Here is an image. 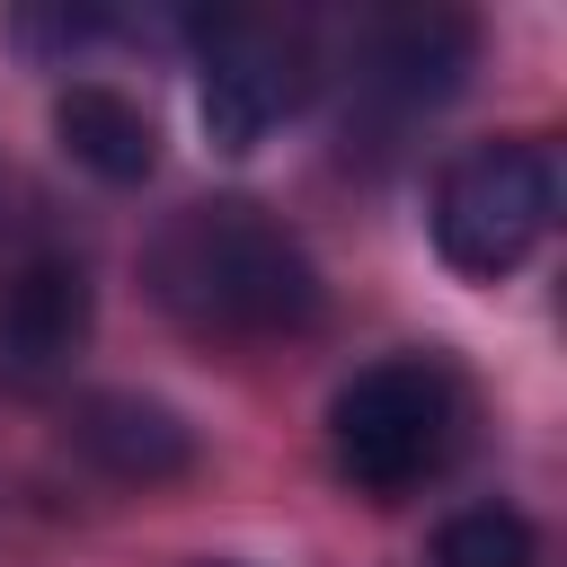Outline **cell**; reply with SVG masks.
<instances>
[{
    "label": "cell",
    "mask_w": 567,
    "mask_h": 567,
    "mask_svg": "<svg viewBox=\"0 0 567 567\" xmlns=\"http://www.w3.org/2000/svg\"><path fill=\"white\" fill-rule=\"evenodd\" d=\"M53 142L97 177V186H142L159 168V124L142 97H124L115 80H71L53 97Z\"/></svg>",
    "instance_id": "ba28073f"
},
{
    "label": "cell",
    "mask_w": 567,
    "mask_h": 567,
    "mask_svg": "<svg viewBox=\"0 0 567 567\" xmlns=\"http://www.w3.org/2000/svg\"><path fill=\"white\" fill-rule=\"evenodd\" d=\"M549 221H558V151L532 133H496V142L452 151L434 177V204H425L434 257L470 284H505L514 266H532Z\"/></svg>",
    "instance_id": "3957f363"
},
{
    "label": "cell",
    "mask_w": 567,
    "mask_h": 567,
    "mask_svg": "<svg viewBox=\"0 0 567 567\" xmlns=\"http://www.w3.org/2000/svg\"><path fill=\"white\" fill-rule=\"evenodd\" d=\"M470 62H478V27L461 9H381V18H363L346 80H354V97H372L390 115H425V106L461 97Z\"/></svg>",
    "instance_id": "5b68a950"
},
{
    "label": "cell",
    "mask_w": 567,
    "mask_h": 567,
    "mask_svg": "<svg viewBox=\"0 0 567 567\" xmlns=\"http://www.w3.org/2000/svg\"><path fill=\"white\" fill-rule=\"evenodd\" d=\"M213 567H239V558H213Z\"/></svg>",
    "instance_id": "30bf717a"
},
{
    "label": "cell",
    "mask_w": 567,
    "mask_h": 567,
    "mask_svg": "<svg viewBox=\"0 0 567 567\" xmlns=\"http://www.w3.org/2000/svg\"><path fill=\"white\" fill-rule=\"evenodd\" d=\"M310 97V35L275 9H221L195 27V115L213 151H257Z\"/></svg>",
    "instance_id": "277c9868"
},
{
    "label": "cell",
    "mask_w": 567,
    "mask_h": 567,
    "mask_svg": "<svg viewBox=\"0 0 567 567\" xmlns=\"http://www.w3.org/2000/svg\"><path fill=\"white\" fill-rule=\"evenodd\" d=\"M434 567H540V532L514 505H461L434 532Z\"/></svg>",
    "instance_id": "9c48e42d"
},
{
    "label": "cell",
    "mask_w": 567,
    "mask_h": 567,
    "mask_svg": "<svg viewBox=\"0 0 567 567\" xmlns=\"http://www.w3.org/2000/svg\"><path fill=\"white\" fill-rule=\"evenodd\" d=\"M97 328V284L80 257H18L0 275V381L53 390Z\"/></svg>",
    "instance_id": "8992f818"
},
{
    "label": "cell",
    "mask_w": 567,
    "mask_h": 567,
    "mask_svg": "<svg viewBox=\"0 0 567 567\" xmlns=\"http://www.w3.org/2000/svg\"><path fill=\"white\" fill-rule=\"evenodd\" d=\"M142 284L177 328L230 337V346L301 337V328H319V301H328L310 248L248 195L177 204L142 248Z\"/></svg>",
    "instance_id": "6da1fadb"
},
{
    "label": "cell",
    "mask_w": 567,
    "mask_h": 567,
    "mask_svg": "<svg viewBox=\"0 0 567 567\" xmlns=\"http://www.w3.org/2000/svg\"><path fill=\"white\" fill-rule=\"evenodd\" d=\"M62 434L115 487H168V478L195 470V425L168 399H142V390H89V399H71Z\"/></svg>",
    "instance_id": "52a82bcc"
},
{
    "label": "cell",
    "mask_w": 567,
    "mask_h": 567,
    "mask_svg": "<svg viewBox=\"0 0 567 567\" xmlns=\"http://www.w3.org/2000/svg\"><path fill=\"white\" fill-rule=\"evenodd\" d=\"M470 443V399L443 363L425 354H390L363 363L337 399H328V452L337 478L363 496H416L425 478H443Z\"/></svg>",
    "instance_id": "7a4b0ae2"
}]
</instances>
